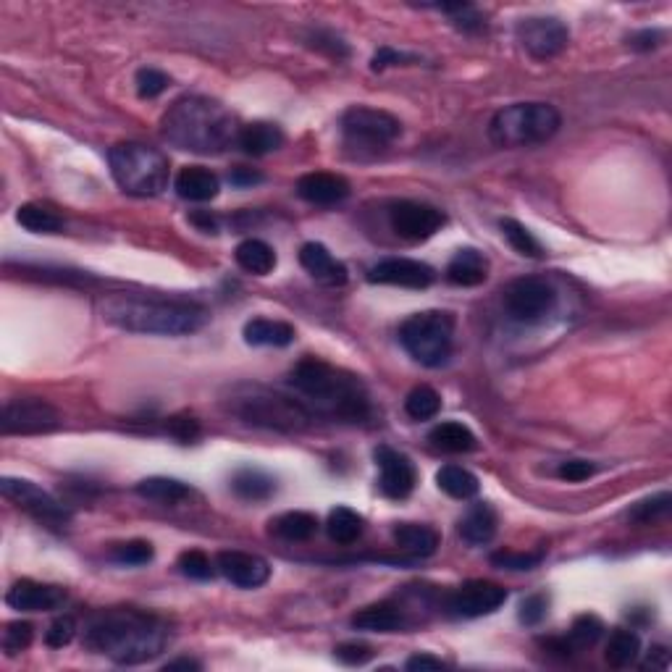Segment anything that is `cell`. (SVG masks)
<instances>
[{
    "mask_svg": "<svg viewBox=\"0 0 672 672\" xmlns=\"http://www.w3.org/2000/svg\"><path fill=\"white\" fill-rule=\"evenodd\" d=\"M234 258H237V266L242 271L252 273V276H268L276 268V252L268 242L263 239H245L239 242L237 250H234Z\"/></svg>",
    "mask_w": 672,
    "mask_h": 672,
    "instance_id": "obj_31",
    "label": "cell"
},
{
    "mask_svg": "<svg viewBox=\"0 0 672 672\" xmlns=\"http://www.w3.org/2000/svg\"><path fill=\"white\" fill-rule=\"evenodd\" d=\"M163 670H200V662H197V659H189V657H179V659H174V662H166Z\"/></svg>",
    "mask_w": 672,
    "mask_h": 672,
    "instance_id": "obj_60",
    "label": "cell"
},
{
    "mask_svg": "<svg viewBox=\"0 0 672 672\" xmlns=\"http://www.w3.org/2000/svg\"><path fill=\"white\" fill-rule=\"evenodd\" d=\"M111 174L126 195H161L171 179V163L161 150L142 142H119L108 150Z\"/></svg>",
    "mask_w": 672,
    "mask_h": 672,
    "instance_id": "obj_6",
    "label": "cell"
},
{
    "mask_svg": "<svg viewBox=\"0 0 672 672\" xmlns=\"http://www.w3.org/2000/svg\"><path fill=\"white\" fill-rule=\"evenodd\" d=\"M297 195L310 205H336L350 197V182L329 171H313L297 182Z\"/></svg>",
    "mask_w": 672,
    "mask_h": 672,
    "instance_id": "obj_21",
    "label": "cell"
},
{
    "mask_svg": "<svg viewBox=\"0 0 672 672\" xmlns=\"http://www.w3.org/2000/svg\"><path fill=\"white\" fill-rule=\"evenodd\" d=\"M103 318L129 334L187 336L208 323V310L187 300H158V297H108Z\"/></svg>",
    "mask_w": 672,
    "mask_h": 672,
    "instance_id": "obj_4",
    "label": "cell"
},
{
    "mask_svg": "<svg viewBox=\"0 0 672 672\" xmlns=\"http://www.w3.org/2000/svg\"><path fill=\"white\" fill-rule=\"evenodd\" d=\"M239 129L237 116L205 95H187L179 98L166 111L161 121V132L168 142L179 150L197 155H218L237 145Z\"/></svg>",
    "mask_w": 672,
    "mask_h": 672,
    "instance_id": "obj_3",
    "label": "cell"
},
{
    "mask_svg": "<svg viewBox=\"0 0 672 672\" xmlns=\"http://www.w3.org/2000/svg\"><path fill=\"white\" fill-rule=\"evenodd\" d=\"M271 528L273 533L284 541H308L313 539L315 531H318V518L302 510L284 512V515H279V518L273 520Z\"/></svg>",
    "mask_w": 672,
    "mask_h": 672,
    "instance_id": "obj_37",
    "label": "cell"
},
{
    "mask_svg": "<svg viewBox=\"0 0 672 672\" xmlns=\"http://www.w3.org/2000/svg\"><path fill=\"white\" fill-rule=\"evenodd\" d=\"M499 229H502L504 239L510 242V247L518 255H523V258H541L544 255V247H541V242L536 237H533L531 231L525 229L520 221H515V218H502L499 221Z\"/></svg>",
    "mask_w": 672,
    "mask_h": 672,
    "instance_id": "obj_38",
    "label": "cell"
},
{
    "mask_svg": "<svg viewBox=\"0 0 672 672\" xmlns=\"http://www.w3.org/2000/svg\"><path fill=\"white\" fill-rule=\"evenodd\" d=\"M363 525V515H357L355 510H350V507H334L329 512L326 531H329V539L334 544L350 546L363 536Z\"/></svg>",
    "mask_w": 672,
    "mask_h": 672,
    "instance_id": "obj_35",
    "label": "cell"
},
{
    "mask_svg": "<svg viewBox=\"0 0 672 672\" xmlns=\"http://www.w3.org/2000/svg\"><path fill=\"white\" fill-rule=\"evenodd\" d=\"M562 116L549 103H515L494 113L489 137L499 147H533L560 132Z\"/></svg>",
    "mask_w": 672,
    "mask_h": 672,
    "instance_id": "obj_7",
    "label": "cell"
},
{
    "mask_svg": "<svg viewBox=\"0 0 672 672\" xmlns=\"http://www.w3.org/2000/svg\"><path fill=\"white\" fill-rule=\"evenodd\" d=\"M137 494L147 502L155 504H182L189 497H195V489L189 483L179 481V478H166V476H153L145 478V481L137 483Z\"/></svg>",
    "mask_w": 672,
    "mask_h": 672,
    "instance_id": "obj_29",
    "label": "cell"
},
{
    "mask_svg": "<svg viewBox=\"0 0 672 672\" xmlns=\"http://www.w3.org/2000/svg\"><path fill=\"white\" fill-rule=\"evenodd\" d=\"M334 657L342 662V665H365L368 659L373 657V649L368 644H357V641H350V644H339L334 649Z\"/></svg>",
    "mask_w": 672,
    "mask_h": 672,
    "instance_id": "obj_53",
    "label": "cell"
},
{
    "mask_svg": "<svg viewBox=\"0 0 672 672\" xmlns=\"http://www.w3.org/2000/svg\"><path fill=\"white\" fill-rule=\"evenodd\" d=\"M245 342L250 347H289L294 342V326L284 321H268V318H255L245 323Z\"/></svg>",
    "mask_w": 672,
    "mask_h": 672,
    "instance_id": "obj_30",
    "label": "cell"
},
{
    "mask_svg": "<svg viewBox=\"0 0 672 672\" xmlns=\"http://www.w3.org/2000/svg\"><path fill=\"white\" fill-rule=\"evenodd\" d=\"M134 84H137V95H140L142 100H153L168 90L171 79H168L166 71L153 69V66H145V69L137 71Z\"/></svg>",
    "mask_w": 672,
    "mask_h": 672,
    "instance_id": "obj_46",
    "label": "cell"
},
{
    "mask_svg": "<svg viewBox=\"0 0 672 672\" xmlns=\"http://www.w3.org/2000/svg\"><path fill=\"white\" fill-rule=\"evenodd\" d=\"M66 602V588L53 586V583H37V581H16L8 588L6 604L19 612H53Z\"/></svg>",
    "mask_w": 672,
    "mask_h": 672,
    "instance_id": "obj_18",
    "label": "cell"
},
{
    "mask_svg": "<svg viewBox=\"0 0 672 672\" xmlns=\"http://www.w3.org/2000/svg\"><path fill=\"white\" fill-rule=\"evenodd\" d=\"M300 266L323 287H344L347 284V266L336 260L329 247L321 242H308L300 247Z\"/></svg>",
    "mask_w": 672,
    "mask_h": 672,
    "instance_id": "obj_20",
    "label": "cell"
},
{
    "mask_svg": "<svg viewBox=\"0 0 672 672\" xmlns=\"http://www.w3.org/2000/svg\"><path fill=\"white\" fill-rule=\"evenodd\" d=\"M352 625L368 633H399L407 628L405 609L394 602H378L352 615Z\"/></svg>",
    "mask_w": 672,
    "mask_h": 672,
    "instance_id": "obj_23",
    "label": "cell"
},
{
    "mask_svg": "<svg viewBox=\"0 0 672 672\" xmlns=\"http://www.w3.org/2000/svg\"><path fill=\"white\" fill-rule=\"evenodd\" d=\"M486 279H489V260L483 258V252L465 247V250H457L455 258L449 260V284H455V287H478Z\"/></svg>",
    "mask_w": 672,
    "mask_h": 672,
    "instance_id": "obj_24",
    "label": "cell"
},
{
    "mask_svg": "<svg viewBox=\"0 0 672 672\" xmlns=\"http://www.w3.org/2000/svg\"><path fill=\"white\" fill-rule=\"evenodd\" d=\"M641 654V638H638L636 630H615L612 636H609L607 651H604V659H607L609 667H617V670H623V667H630Z\"/></svg>",
    "mask_w": 672,
    "mask_h": 672,
    "instance_id": "obj_36",
    "label": "cell"
},
{
    "mask_svg": "<svg viewBox=\"0 0 672 672\" xmlns=\"http://www.w3.org/2000/svg\"><path fill=\"white\" fill-rule=\"evenodd\" d=\"M231 415L255 428H268L279 434H300L313 423V413L300 399L284 397L266 386H239L226 399Z\"/></svg>",
    "mask_w": 672,
    "mask_h": 672,
    "instance_id": "obj_5",
    "label": "cell"
},
{
    "mask_svg": "<svg viewBox=\"0 0 672 672\" xmlns=\"http://www.w3.org/2000/svg\"><path fill=\"white\" fill-rule=\"evenodd\" d=\"M594 473H596V465L588 460H565L560 468H557V476H560L562 481H570V483L588 481Z\"/></svg>",
    "mask_w": 672,
    "mask_h": 672,
    "instance_id": "obj_54",
    "label": "cell"
},
{
    "mask_svg": "<svg viewBox=\"0 0 672 672\" xmlns=\"http://www.w3.org/2000/svg\"><path fill=\"white\" fill-rule=\"evenodd\" d=\"M237 145L252 158H263L284 145V132L271 121H252L239 129Z\"/></svg>",
    "mask_w": 672,
    "mask_h": 672,
    "instance_id": "obj_26",
    "label": "cell"
},
{
    "mask_svg": "<svg viewBox=\"0 0 672 672\" xmlns=\"http://www.w3.org/2000/svg\"><path fill=\"white\" fill-rule=\"evenodd\" d=\"M439 533L420 523H402L394 528V544L410 557H431L439 549Z\"/></svg>",
    "mask_w": 672,
    "mask_h": 672,
    "instance_id": "obj_28",
    "label": "cell"
},
{
    "mask_svg": "<svg viewBox=\"0 0 672 672\" xmlns=\"http://www.w3.org/2000/svg\"><path fill=\"white\" fill-rule=\"evenodd\" d=\"M507 602V588L491 581H465L447 596V612L452 617H476L491 615Z\"/></svg>",
    "mask_w": 672,
    "mask_h": 672,
    "instance_id": "obj_14",
    "label": "cell"
},
{
    "mask_svg": "<svg viewBox=\"0 0 672 672\" xmlns=\"http://www.w3.org/2000/svg\"><path fill=\"white\" fill-rule=\"evenodd\" d=\"M155 549L150 541L134 539V541H124V544H116L111 549V560L119 562V565H147V562H153Z\"/></svg>",
    "mask_w": 672,
    "mask_h": 672,
    "instance_id": "obj_43",
    "label": "cell"
},
{
    "mask_svg": "<svg viewBox=\"0 0 672 672\" xmlns=\"http://www.w3.org/2000/svg\"><path fill=\"white\" fill-rule=\"evenodd\" d=\"M61 426V415L50 402L37 397L8 399L0 410V431L11 434H50Z\"/></svg>",
    "mask_w": 672,
    "mask_h": 672,
    "instance_id": "obj_12",
    "label": "cell"
},
{
    "mask_svg": "<svg viewBox=\"0 0 672 672\" xmlns=\"http://www.w3.org/2000/svg\"><path fill=\"white\" fill-rule=\"evenodd\" d=\"M604 636V623L596 615H581L575 617V623L570 625V633H567V641L575 651L591 649V646Z\"/></svg>",
    "mask_w": 672,
    "mask_h": 672,
    "instance_id": "obj_41",
    "label": "cell"
},
{
    "mask_svg": "<svg viewBox=\"0 0 672 672\" xmlns=\"http://www.w3.org/2000/svg\"><path fill=\"white\" fill-rule=\"evenodd\" d=\"M231 489L239 499L245 502H266L276 494V478L263 468H255V465H245V468L234 470L231 476Z\"/></svg>",
    "mask_w": 672,
    "mask_h": 672,
    "instance_id": "obj_25",
    "label": "cell"
},
{
    "mask_svg": "<svg viewBox=\"0 0 672 672\" xmlns=\"http://www.w3.org/2000/svg\"><path fill=\"white\" fill-rule=\"evenodd\" d=\"M399 344L423 368L447 365L455 347V315L447 310H423L399 326Z\"/></svg>",
    "mask_w": 672,
    "mask_h": 672,
    "instance_id": "obj_8",
    "label": "cell"
},
{
    "mask_svg": "<svg viewBox=\"0 0 672 672\" xmlns=\"http://www.w3.org/2000/svg\"><path fill=\"white\" fill-rule=\"evenodd\" d=\"M176 565H179L182 575H187V578H192V581H210L218 570V565H213L208 554L200 552V549H189V552H182L179 554V562H176Z\"/></svg>",
    "mask_w": 672,
    "mask_h": 672,
    "instance_id": "obj_44",
    "label": "cell"
},
{
    "mask_svg": "<svg viewBox=\"0 0 672 672\" xmlns=\"http://www.w3.org/2000/svg\"><path fill=\"white\" fill-rule=\"evenodd\" d=\"M405 667L410 672H423V670H444V662H441V659H436V657H431V654H413V657L407 659L405 662Z\"/></svg>",
    "mask_w": 672,
    "mask_h": 672,
    "instance_id": "obj_58",
    "label": "cell"
},
{
    "mask_svg": "<svg viewBox=\"0 0 672 672\" xmlns=\"http://www.w3.org/2000/svg\"><path fill=\"white\" fill-rule=\"evenodd\" d=\"M389 224L407 242H423V239L434 237L436 231H441V226L447 224V216L434 205L399 200L389 208Z\"/></svg>",
    "mask_w": 672,
    "mask_h": 672,
    "instance_id": "obj_15",
    "label": "cell"
},
{
    "mask_svg": "<svg viewBox=\"0 0 672 672\" xmlns=\"http://www.w3.org/2000/svg\"><path fill=\"white\" fill-rule=\"evenodd\" d=\"M557 305V292L546 279L520 276L504 287V308L518 323H541Z\"/></svg>",
    "mask_w": 672,
    "mask_h": 672,
    "instance_id": "obj_10",
    "label": "cell"
},
{
    "mask_svg": "<svg viewBox=\"0 0 672 672\" xmlns=\"http://www.w3.org/2000/svg\"><path fill=\"white\" fill-rule=\"evenodd\" d=\"M436 483L444 494H449L452 499H473L481 489L478 478L470 473V470L460 468V465H444V468L436 473Z\"/></svg>",
    "mask_w": 672,
    "mask_h": 672,
    "instance_id": "obj_34",
    "label": "cell"
},
{
    "mask_svg": "<svg viewBox=\"0 0 672 672\" xmlns=\"http://www.w3.org/2000/svg\"><path fill=\"white\" fill-rule=\"evenodd\" d=\"M515 37L528 56L536 61H549L567 48L570 29L565 21L554 19V16H528V19L518 21Z\"/></svg>",
    "mask_w": 672,
    "mask_h": 672,
    "instance_id": "obj_13",
    "label": "cell"
},
{
    "mask_svg": "<svg viewBox=\"0 0 672 672\" xmlns=\"http://www.w3.org/2000/svg\"><path fill=\"white\" fill-rule=\"evenodd\" d=\"M166 434L174 436L182 444H192L195 439H200L203 428H200V420L192 418V415H174V418L166 420Z\"/></svg>",
    "mask_w": 672,
    "mask_h": 672,
    "instance_id": "obj_50",
    "label": "cell"
},
{
    "mask_svg": "<svg viewBox=\"0 0 672 672\" xmlns=\"http://www.w3.org/2000/svg\"><path fill=\"white\" fill-rule=\"evenodd\" d=\"M229 182L234 184V187H252V184L263 182V174L252 171V168L237 166V168H231V171H229Z\"/></svg>",
    "mask_w": 672,
    "mask_h": 672,
    "instance_id": "obj_56",
    "label": "cell"
},
{
    "mask_svg": "<svg viewBox=\"0 0 672 672\" xmlns=\"http://www.w3.org/2000/svg\"><path fill=\"white\" fill-rule=\"evenodd\" d=\"M497 525L499 520L494 507L486 502H478L473 504V507L465 512V518L460 520V536L462 541H468V544L483 546L497 536Z\"/></svg>",
    "mask_w": 672,
    "mask_h": 672,
    "instance_id": "obj_27",
    "label": "cell"
},
{
    "mask_svg": "<svg viewBox=\"0 0 672 672\" xmlns=\"http://www.w3.org/2000/svg\"><path fill=\"white\" fill-rule=\"evenodd\" d=\"M16 221L32 234H58L63 229V216L50 205L24 203L16 210Z\"/></svg>",
    "mask_w": 672,
    "mask_h": 672,
    "instance_id": "obj_33",
    "label": "cell"
},
{
    "mask_svg": "<svg viewBox=\"0 0 672 672\" xmlns=\"http://www.w3.org/2000/svg\"><path fill=\"white\" fill-rule=\"evenodd\" d=\"M189 221H192L200 231H205V234H216L218 231V218L213 216L210 210H195V213L189 216Z\"/></svg>",
    "mask_w": 672,
    "mask_h": 672,
    "instance_id": "obj_59",
    "label": "cell"
},
{
    "mask_svg": "<svg viewBox=\"0 0 672 672\" xmlns=\"http://www.w3.org/2000/svg\"><path fill=\"white\" fill-rule=\"evenodd\" d=\"M74 636H77V620L71 615H61L50 623L48 633H45V644L50 649H63L74 641Z\"/></svg>",
    "mask_w": 672,
    "mask_h": 672,
    "instance_id": "obj_49",
    "label": "cell"
},
{
    "mask_svg": "<svg viewBox=\"0 0 672 672\" xmlns=\"http://www.w3.org/2000/svg\"><path fill=\"white\" fill-rule=\"evenodd\" d=\"M546 612H549V596L546 594H531L520 604V623L528 625V628H536V625L544 623Z\"/></svg>",
    "mask_w": 672,
    "mask_h": 672,
    "instance_id": "obj_51",
    "label": "cell"
},
{
    "mask_svg": "<svg viewBox=\"0 0 672 672\" xmlns=\"http://www.w3.org/2000/svg\"><path fill=\"white\" fill-rule=\"evenodd\" d=\"M0 491L3 497L11 499L16 507L32 515L40 525L45 528H53V531H63L66 525L71 523L69 507H63L58 499H53L48 491H42L40 486H35L27 478H11L6 476L0 481Z\"/></svg>",
    "mask_w": 672,
    "mask_h": 672,
    "instance_id": "obj_11",
    "label": "cell"
},
{
    "mask_svg": "<svg viewBox=\"0 0 672 672\" xmlns=\"http://www.w3.org/2000/svg\"><path fill=\"white\" fill-rule=\"evenodd\" d=\"M308 45H313L315 50H321V53H326V56L336 58V61H339V58L350 56L347 42L336 35V32H331V29H313V32L308 35Z\"/></svg>",
    "mask_w": 672,
    "mask_h": 672,
    "instance_id": "obj_48",
    "label": "cell"
},
{
    "mask_svg": "<svg viewBox=\"0 0 672 672\" xmlns=\"http://www.w3.org/2000/svg\"><path fill=\"white\" fill-rule=\"evenodd\" d=\"M420 58L413 56V53H402V50L394 48H381L376 50V56L371 58V69L373 71H384L389 66H410V63H418Z\"/></svg>",
    "mask_w": 672,
    "mask_h": 672,
    "instance_id": "obj_52",
    "label": "cell"
},
{
    "mask_svg": "<svg viewBox=\"0 0 672 672\" xmlns=\"http://www.w3.org/2000/svg\"><path fill=\"white\" fill-rule=\"evenodd\" d=\"M441 410V397L431 386H415L405 399V413L413 420H431Z\"/></svg>",
    "mask_w": 672,
    "mask_h": 672,
    "instance_id": "obj_40",
    "label": "cell"
},
{
    "mask_svg": "<svg viewBox=\"0 0 672 672\" xmlns=\"http://www.w3.org/2000/svg\"><path fill=\"white\" fill-rule=\"evenodd\" d=\"M662 42H665V32H662V29H641V32H633V35L628 37V45L633 50H638V53L659 48Z\"/></svg>",
    "mask_w": 672,
    "mask_h": 672,
    "instance_id": "obj_55",
    "label": "cell"
},
{
    "mask_svg": "<svg viewBox=\"0 0 672 672\" xmlns=\"http://www.w3.org/2000/svg\"><path fill=\"white\" fill-rule=\"evenodd\" d=\"M544 560V552H512V549H502V552L491 554V565L502 567V570H512V573H523V570H533L539 567Z\"/></svg>",
    "mask_w": 672,
    "mask_h": 672,
    "instance_id": "obj_45",
    "label": "cell"
},
{
    "mask_svg": "<svg viewBox=\"0 0 672 672\" xmlns=\"http://www.w3.org/2000/svg\"><path fill=\"white\" fill-rule=\"evenodd\" d=\"M376 457V465L381 470V478H378V486L384 491V497L389 499H405L413 494L415 483H418V473H415V465L410 462V457L397 452L392 447H378L373 452Z\"/></svg>",
    "mask_w": 672,
    "mask_h": 672,
    "instance_id": "obj_17",
    "label": "cell"
},
{
    "mask_svg": "<svg viewBox=\"0 0 672 672\" xmlns=\"http://www.w3.org/2000/svg\"><path fill=\"white\" fill-rule=\"evenodd\" d=\"M436 279L434 268L413 258H386L368 271L371 284H386V287L402 289H426Z\"/></svg>",
    "mask_w": 672,
    "mask_h": 672,
    "instance_id": "obj_16",
    "label": "cell"
},
{
    "mask_svg": "<svg viewBox=\"0 0 672 672\" xmlns=\"http://www.w3.org/2000/svg\"><path fill=\"white\" fill-rule=\"evenodd\" d=\"M402 134V124L397 116L371 105H352L342 116L344 145L360 153H378L392 145Z\"/></svg>",
    "mask_w": 672,
    "mask_h": 672,
    "instance_id": "obj_9",
    "label": "cell"
},
{
    "mask_svg": "<svg viewBox=\"0 0 672 672\" xmlns=\"http://www.w3.org/2000/svg\"><path fill=\"white\" fill-rule=\"evenodd\" d=\"M644 670H667L670 667V651L665 646H651L644 659Z\"/></svg>",
    "mask_w": 672,
    "mask_h": 672,
    "instance_id": "obj_57",
    "label": "cell"
},
{
    "mask_svg": "<svg viewBox=\"0 0 672 672\" xmlns=\"http://www.w3.org/2000/svg\"><path fill=\"white\" fill-rule=\"evenodd\" d=\"M428 441H431L436 449H441V452H449V455H465V452H473L478 444L476 434H473L465 423H457V420L439 423V426L428 434Z\"/></svg>",
    "mask_w": 672,
    "mask_h": 672,
    "instance_id": "obj_32",
    "label": "cell"
},
{
    "mask_svg": "<svg viewBox=\"0 0 672 672\" xmlns=\"http://www.w3.org/2000/svg\"><path fill=\"white\" fill-rule=\"evenodd\" d=\"M434 11H441V14H447L452 19L457 29L462 32H478V29L486 27V21H483L481 11L476 6H470V3H434Z\"/></svg>",
    "mask_w": 672,
    "mask_h": 672,
    "instance_id": "obj_42",
    "label": "cell"
},
{
    "mask_svg": "<svg viewBox=\"0 0 672 672\" xmlns=\"http://www.w3.org/2000/svg\"><path fill=\"white\" fill-rule=\"evenodd\" d=\"M216 565L218 573L237 588H260L271 578V565L250 552H221Z\"/></svg>",
    "mask_w": 672,
    "mask_h": 672,
    "instance_id": "obj_19",
    "label": "cell"
},
{
    "mask_svg": "<svg viewBox=\"0 0 672 672\" xmlns=\"http://www.w3.org/2000/svg\"><path fill=\"white\" fill-rule=\"evenodd\" d=\"M84 644L116 665H145L171 644V625L147 609H100L84 625Z\"/></svg>",
    "mask_w": 672,
    "mask_h": 672,
    "instance_id": "obj_1",
    "label": "cell"
},
{
    "mask_svg": "<svg viewBox=\"0 0 672 672\" xmlns=\"http://www.w3.org/2000/svg\"><path fill=\"white\" fill-rule=\"evenodd\" d=\"M176 195L189 203H208L213 197H218V189H221V179H218L210 168L203 166H184L179 174H176L174 182Z\"/></svg>",
    "mask_w": 672,
    "mask_h": 672,
    "instance_id": "obj_22",
    "label": "cell"
},
{
    "mask_svg": "<svg viewBox=\"0 0 672 672\" xmlns=\"http://www.w3.org/2000/svg\"><path fill=\"white\" fill-rule=\"evenodd\" d=\"M32 638H35V628L32 623H8L6 630H3V651H6L8 657H16L24 649H29L32 644Z\"/></svg>",
    "mask_w": 672,
    "mask_h": 672,
    "instance_id": "obj_47",
    "label": "cell"
},
{
    "mask_svg": "<svg viewBox=\"0 0 672 672\" xmlns=\"http://www.w3.org/2000/svg\"><path fill=\"white\" fill-rule=\"evenodd\" d=\"M672 510V494L670 491H662V494H654L649 499H641L638 504H633L628 510V520L638 525H651L657 520H665Z\"/></svg>",
    "mask_w": 672,
    "mask_h": 672,
    "instance_id": "obj_39",
    "label": "cell"
},
{
    "mask_svg": "<svg viewBox=\"0 0 672 672\" xmlns=\"http://www.w3.org/2000/svg\"><path fill=\"white\" fill-rule=\"evenodd\" d=\"M289 386L300 394L313 418L321 415L339 423H365L371 418V397L363 381L321 357H305L294 365Z\"/></svg>",
    "mask_w": 672,
    "mask_h": 672,
    "instance_id": "obj_2",
    "label": "cell"
}]
</instances>
